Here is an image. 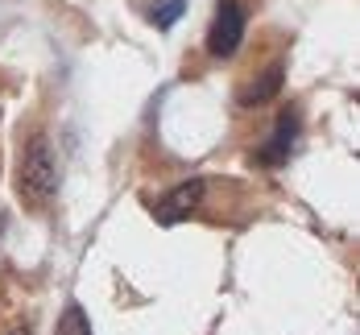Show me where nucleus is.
<instances>
[{
	"mask_svg": "<svg viewBox=\"0 0 360 335\" xmlns=\"http://www.w3.org/2000/svg\"><path fill=\"white\" fill-rule=\"evenodd\" d=\"M203 190H207V183H203V178H191V183L170 186V190L158 199V207H153L158 223H162V228H174V223L191 220V216L199 211V203H203Z\"/></svg>",
	"mask_w": 360,
	"mask_h": 335,
	"instance_id": "7ed1b4c3",
	"label": "nucleus"
},
{
	"mask_svg": "<svg viewBox=\"0 0 360 335\" xmlns=\"http://www.w3.org/2000/svg\"><path fill=\"white\" fill-rule=\"evenodd\" d=\"M8 335H34V327H17V331H8Z\"/></svg>",
	"mask_w": 360,
	"mask_h": 335,
	"instance_id": "6e6552de",
	"label": "nucleus"
},
{
	"mask_svg": "<svg viewBox=\"0 0 360 335\" xmlns=\"http://www.w3.org/2000/svg\"><path fill=\"white\" fill-rule=\"evenodd\" d=\"M54 335H91V319H87V310L79 306V302H67L63 306V319H58V327Z\"/></svg>",
	"mask_w": 360,
	"mask_h": 335,
	"instance_id": "423d86ee",
	"label": "nucleus"
},
{
	"mask_svg": "<svg viewBox=\"0 0 360 335\" xmlns=\"http://www.w3.org/2000/svg\"><path fill=\"white\" fill-rule=\"evenodd\" d=\"M245 41V8L240 0H219L212 29H207V54L212 58H232Z\"/></svg>",
	"mask_w": 360,
	"mask_h": 335,
	"instance_id": "f03ea898",
	"label": "nucleus"
},
{
	"mask_svg": "<svg viewBox=\"0 0 360 335\" xmlns=\"http://www.w3.org/2000/svg\"><path fill=\"white\" fill-rule=\"evenodd\" d=\"M58 190V166H54V149L46 133H34L21 149V166H17V199L30 211H46L50 199Z\"/></svg>",
	"mask_w": 360,
	"mask_h": 335,
	"instance_id": "f257e3e1",
	"label": "nucleus"
},
{
	"mask_svg": "<svg viewBox=\"0 0 360 335\" xmlns=\"http://www.w3.org/2000/svg\"><path fill=\"white\" fill-rule=\"evenodd\" d=\"M278 87H282V67H269L261 79H252L249 91H240V104H245V108H252V104H265L269 96H278Z\"/></svg>",
	"mask_w": 360,
	"mask_h": 335,
	"instance_id": "39448f33",
	"label": "nucleus"
},
{
	"mask_svg": "<svg viewBox=\"0 0 360 335\" xmlns=\"http://www.w3.org/2000/svg\"><path fill=\"white\" fill-rule=\"evenodd\" d=\"M182 13H186V0H162V4H153V13H149V21H153L158 29H170V25L179 21Z\"/></svg>",
	"mask_w": 360,
	"mask_h": 335,
	"instance_id": "0eeeda50",
	"label": "nucleus"
},
{
	"mask_svg": "<svg viewBox=\"0 0 360 335\" xmlns=\"http://www.w3.org/2000/svg\"><path fill=\"white\" fill-rule=\"evenodd\" d=\"M294 141H298V112L286 108L278 116V124H274V137L261 149V162H265V166H282L290 157V149H294Z\"/></svg>",
	"mask_w": 360,
	"mask_h": 335,
	"instance_id": "20e7f679",
	"label": "nucleus"
}]
</instances>
